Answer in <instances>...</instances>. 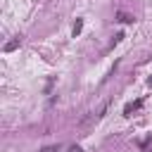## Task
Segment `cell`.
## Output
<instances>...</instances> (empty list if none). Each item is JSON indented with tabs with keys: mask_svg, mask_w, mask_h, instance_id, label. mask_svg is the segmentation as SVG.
<instances>
[{
	"mask_svg": "<svg viewBox=\"0 0 152 152\" xmlns=\"http://www.w3.org/2000/svg\"><path fill=\"white\" fill-rule=\"evenodd\" d=\"M140 104H142V100H135V102H128V104L124 107V116H131V112H133V109H138Z\"/></svg>",
	"mask_w": 152,
	"mask_h": 152,
	"instance_id": "1",
	"label": "cell"
},
{
	"mask_svg": "<svg viewBox=\"0 0 152 152\" xmlns=\"http://www.w3.org/2000/svg\"><path fill=\"white\" fill-rule=\"evenodd\" d=\"M116 21H121V24H131V21H133V17H131V14H126V12H119V14H116Z\"/></svg>",
	"mask_w": 152,
	"mask_h": 152,
	"instance_id": "2",
	"label": "cell"
},
{
	"mask_svg": "<svg viewBox=\"0 0 152 152\" xmlns=\"http://www.w3.org/2000/svg\"><path fill=\"white\" fill-rule=\"evenodd\" d=\"M17 48H19V38L12 40V43H7V45H5V52H12V50H17Z\"/></svg>",
	"mask_w": 152,
	"mask_h": 152,
	"instance_id": "3",
	"label": "cell"
},
{
	"mask_svg": "<svg viewBox=\"0 0 152 152\" xmlns=\"http://www.w3.org/2000/svg\"><path fill=\"white\" fill-rule=\"evenodd\" d=\"M59 147H62V145H48V147H43L40 152H59Z\"/></svg>",
	"mask_w": 152,
	"mask_h": 152,
	"instance_id": "4",
	"label": "cell"
},
{
	"mask_svg": "<svg viewBox=\"0 0 152 152\" xmlns=\"http://www.w3.org/2000/svg\"><path fill=\"white\" fill-rule=\"evenodd\" d=\"M81 28H83V21L78 19V21H76V26H74V36H78V33H81Z\"/></svg>",
	"mask_w": 152,
	"mask_h": 152,
	"instance_id": "5",
	"label": "cell"
},
{
	"mask_svg": "<svg viewBox=\"0 0 152 152\" xmlns=\"http://www.w3.org/2000/svg\"><path fill=\"white\" fill-rule=\"evenodd\" d=\"M71 152H83V150H81L78 145H74V147H71Z\"/></svg>",
	"mask_w": 152,
	"mask_h": 152,
	"instance_id": "6",
	"label": "cell"
},
{
	"mask_svg": "<svg viewBox=\"0 0 152 152\" xmlns=\"http://www.w3.org/2000/svg\"><path fill=\"white\" fill-rule=\"evenodd\" d=\"M147 83H150V86H152V78H150V81H147Z\"/></svg>",
	"mask_w": 152,
	"mask_h": 152,
	"instance_id": "7",
	"label": "cell"
}]
</instances>
